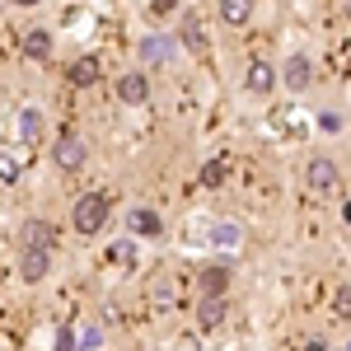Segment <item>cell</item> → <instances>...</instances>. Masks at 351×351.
<instances>
[{"label": "cell", "mask_w": 351, "mask_h": 351, "mask_svg": "<svg viewBox=\"0 0 351 351\" xmlns=\"http://www.w3.org/2000/svg\"><path fill=\"white\" fill-rule=\"evenodd\" d=\"M112 216V202H108V192H80L75 197V206H71V225H75V234H99L104 225H108Z\"/></svg>", "instance_id": "obj_1"}, {"label": "cell", "mask_w": 351, "mask_h": 351, "mask_svg": "<svg viewBox=\"0 0 351 351\" xmlns=\"http://www.w3.org/2000/svg\"><path fill=\"white\" fill-rule=\"evenodd\" d=\"M230 286H234V258H211V263L197 267V291H202V300H225Z\"/></svg>", "instance_id": "obj_2"}, {"label": "cell", "mask_w": 351, "mask_h": 351, "mask_svg": "<svg viewBox=\"0 0 351 351\" xmlns=\"http://www.w3.org/2000/svg\"><path fill=\"white\" fill-rule=\"evenodd\" d=\"M136 52H141V71L150 75L155 66H169V61L178 56V38L155 28V33H145V38H141V47H136Z\"/></svg>", "instance_id": "obj_3"}, {"label": "cell", "mask_w": 351, "mask_h": 351, "mask_svg": "<svg viewBox=\"0 0 351 351\" xmlns=\"http://www.w3.org/2000/svg\"><path fill=\"white\" fill-rule=\"evenodd\" d=\"M276 75H281V84H286L291 94H304V89L314 84V56L309 52H291L281 66H276Z\"/></svg>", "instance_id": "obj_4"}, {"label": "cell", "mask_w": 351, "mask_h": 351, "mask_svg": "<svg viewBox=\"0 0 351 351\" xmlns=\"http://www.w3.org/2000/svg\"><path fill=\"white\" fill-rule=\"evenodd\" d=\"M84 160H89V145H84L80 132H61L52 145V164L56 169H66V173H75V169H84Z\"/></svg>", "instance_id": "obj_5"}, {"label": "cell", "mask_w": 351, "mask_h": 351, "mask_svg": "<svg viewBox=\"0 0 351 351\" xmlns=\"http://www.w3.org/2000/svg\"><path fill=\"white\" fill-rule=\"evenodd\" d=\"M337 183H342V169L332 155H314L304 164V188L309 192H337Z\"/></svg>", "instance_id": "obj_6"}, {"label": "cell", "mask_w": 351, "mask_h": 351, "mask_svg": "<svg viewBox=\"0 0 351 351\" xmlns=\"http://www.w3.org/2000/svg\"><path fill=\"white\" fill-rule=\"evenodd\" d=\"M14 136H19V145H43V136H47V112L38 108V104H24V108L14 112Z\"/></svg>", "instance_id": "obj_7"}, {"label": "cell", "mask_w": 351, "mask_h": 351, "mask_svg": "<svg viewBox=\"0 0 351 351\" xmlns=\"http://www.w3.org/2000/svg\"><path fill=\"white\" fill-rule=\"evenodd\" d=\"M127 239H164V216L160 211H155V206H132V211H127Z\"/></svg>", "instance_id": "obj_8"}, {"label": "cell", "mask_w": 351, "mask_h": 351, "mask_svg": "<svg viewBox=\"0 0 351 351\" xmlns=\"http://www.w3.org/2000/svg\"><path fill=\"white\" fill-rule=\"evenodd\" d=\"M276 84H281V75H276V61H267V56H253V61H248V71H243V89H248L253 99H267Z\"/></svg>", "instance_id": "obj_9"}, {"label": "cell", "mask_w": 351, "mask_h": 351, "mask_svg": "<svg viewBox=\"0 0 351 351\" xmlns=\"http://www.w3.org/2000/svg\"><path fill=\"white\" fill-rule=\"evenodd\" d=\"M206 239H211V248H216L220 258H234V248L243 243V225L239 220H211L206 225Z\"/></svg>", "instance_id": "obj_10"}, {"label": "cell", "mask_w": 351, "mask_h": 351, "mask_svg": "<svg viewBox=\"0 0 351 351\" xmlns=\"http://www.w3.org/2000/svg\"><path fill=\"white\" fill-rule=\"evenodd\" d=\"M117 99L127 104V108H141V104H150V75L145 71H127V75H117Z\"/></svg>", "instance_id": "obj_11"}, {"label": "cell", "mask_w": 351, "mask_h": 351, "mask_svg": "<svg viewBox=\"0 0 351 351\" xmlns=\"http://www.w3.org/2000/svg\"><path fill=\"white\" fill-rule=\"evenodd\" d=\"M66 75H71L75 89H94V84L104 80V56H99V52H80L75 61H71V71H66Z\"/></svg>", "instance_id": "obj_12"}, {"label": "cell", "mask_w": 351, "mask_h": 351, "mask_svg": "<svg viewBox=\"0 0 351 351\" xmlns=\"http://www.w3.org/2000/svg\"><path fill=\"white\" fill-rule=\"evenodd\" d=\"M47 271H52V253H47V248H28V253H19V276H24L28 286L47 281Z\"/></svg>", "instance_id": "obj_13"}, {"label": "cell", "mask_w": 351, "mask_h": 351, "mask_svg": "<svg viewBox=\"0 0 351 351\" xmlns=\"http://www.w3.org/2000/svg\"><path fill=\"white\" fill-rule=\"evenodd\" d=\"M52 243H56V230L47 220H24V230H19V253H28V248H47V253H52Z\"/></svg>", "instance_id": "obj_14"}, {"label": "cell", "mask_w": 351, "mask_h": 351, "mask_svg": "<svg viewBox=\"0 0 351 351\" xmlns=\"http://www.w3.org/2000/svg\"><path fill=\"white\" fill-rule=\"evenodd\" d=\"M178 47H188L192 56H202L206 52V28H202V19H197V14H183V19H178Z\"/></svg>", "instance_id": "obj_15"}, {"label": "cell", "mask_w": 351, "mask_h": 351, "mask_svg": "<svg viewBox=\"0 0 351 351\" xmlns=\"http://www.w3.org/2000/svg\"><path fill=\"white\" fill-rule=\"evenodd\" d=\"M225 319H230V300H202V304H197V328H202V332L225 328Z\"/></svg>", "instance_id": "obj_16"}, {"label": "cell", "mask_w": 351, "mask_h": 351, "mask_svg": "<svg viewBox=\"0 0 351 351\" xmlns=\"http://www.w3.org/2000/svg\"><path fill=\"white\" fill-rule=\"evenodd\" d=\"M108 263L117 271H136V267H141V248H136V239H127V234H122V239H112L108 243Z\"/></svg>", "instance_id": "obj_17"}, {"label": "cell", "mask_w": 351, "mask_h": 351, "mask_svg": "<svg viewBox=\"0 0 351 351\" xmlns=\"http://www.w3.org/2000/svg\"><path fill=\"white\" fill-rule=\"evenodd\" d=\"M52 47H56L52 28H28L24 33V56L28 61H52Z\"/></svg>", "instance_id": "obj_18"}, {"label": "cell", "mask_w": 351, "mask_h": 351, "mask_svg": "<svg viewBox=\"0 0 351 351\" xmlns=\"http://www.w3.org/2000/svg\"><path fill=\"white\" fill-rule=\"evenodd\" d=\"M225 178H230V164H225V155H211V160L202 164V173H197V183H202L206 192L225 188Z\"/></svg>", "instance_id": "obj_19"}, {"label": "cell", "mask_w": 351, "mask_h": 351, "mask_svg": "<svg viewBox=\"0 0 351 351\" xmlns=\"http://www.w3.org/2000/svg\"><path fill=\"white\" fill-rule=\"evenodd\" d=\"M220 24H230V28L253 24V0H225L220 5Z\"/></svg>", "instance_id": "obj_20"}, {"label": "cell", "mask_w": 351, "mask_h": 351, "mask_svg": "<svg viewBox=\"0 0 351 351\" xmlns=\"http://www.w3.org/2000/svg\"><path fill=\"white\" fill-rule=\"evenodd\" d=\"M19 178H24V155L5 145L0 150V183H19Z\"/></svg>", "instance_id": "obj_21"}, {"label": "cell", "mask_w": 351, "mask_h": 351, "mask_svg": "<svg viewBox=\"0 0 351 351\" xmlns=\"http://www.w3.org/2000/svg\"><path fill=\"white\" fill-rule=\"evenodd\" d=\"M314 127H319L324 136H342V127H347V117H342L337 108H319V112H314Z\"/></svg>", "instance_id": "obj_22"}, {"label": "cell", "mask_w": 351, "mask_h": 351, "mask_svg": "<svg viewBox=\"0 0 351 351\" xmlns=\"http://www.w3.org/2000/svg\"><path fill=\"white\" fill-rule=\"evenodd\" d=\"M332 314H337V319H351V281H337V291H332Z\"/></svg>", "instance_id": "obj_23"}, {"label": "cell", "mask_w": 351, "mask_h": 351, "mask_svg": "<svg viewBox=\"0 0 351 351\" xmlns=\"http://www.w3.org/2000/svg\"><path fill=\"white\" fill-rule=\"evenodd\" d=\"M99 347H104V328H99V324L80 328V351H99Z\"/></svg>", "instance_id": "obj_24"}, {"label": "cell", "mask_w": 351, "mask_h": 351, "mask_svg": "<svg viewBox=\"0 0 351 351\" xmlns=\"http://www.w3.org/2000/svg\"><path fill=\"white\" fill-rule=\"evenodd\" d=\"M52 351H80V332H75V328H61V332H56V347Z\"/></svg>", "instance_id": "obj_25"}, {"label": "cell", "mask_w": 351, "mask_h": 351, "mask_svg": "<svg viewBox=\"0 0 351 351\" xmlns=\"http://www.w3.org/2000/svg\"><path fill=\"white\" fill-rule=\"evenodd\" d=\"M304 351H332V342H328L324 332H314V337H304Z\"/></svg>", "instance_id": "obj_26"}, {"label": "cell", "mask_w": 351, "mask_h": 351, "mask_svg": "<svg viewBox=\"0 0 351 351\" xmlns=\"http://www.w3.org/2000/svg\"><path fill=\"white\" fill-rule=\"evenodd\" d=\"M150 10H155V14H173V10H178V0H155Z\"/></svg>", "instance_id": "obj_27"}, {"label": "cell", "mask_w": 351, "mask_h": 351, "mask_svg": "<svg viewBox=\"0 0 351 351\" xmlns=\"http://www.w3.org/2000/svg\"><path fill=\"white\" fill-rule=\"evenodd\" d=\"M342 225H347V230H351V197H347V202H342Z\"/></svg>", "instance_id": "obj_28"}, {"label": "cell", "mask_w": 351, "mask_h": 351, "mask_svg": "<svg viewBox=\"0 0 351 351\" xmlns=\"http://www.w3.org/2000/svg\"><path fill=\"white\" fill-rule=\"evenodd\" d=\"M332 351H351V342H342V347H332Z\"/></svg>", "instance_id": "obj_29"}, {"label": "cell", "mask_w": 351, "mask_h": 351, "mask_svg": "<svg viewBox=\"0 0 351 351\" xmlns=\"http://www.w3.org/2000/svg\"><path fill=\"white\" fill-rule=\"evenodd\" d=\"M347 14H351V10H347Z\"/></svg>", "instance_id": "obj_30"}]
</instances>
